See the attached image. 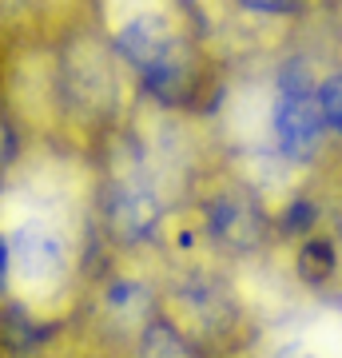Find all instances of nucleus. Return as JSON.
<instances>
[{"instance_id":"nucleus-1","label":"nucleus","mask_w":342,"mask_h":358,"mask_svg":"<svg viewBox=\"0 0 342 358\" xmlns=\"http://www.w3.org/2000/svg\"><path fill=\"white\" fill-rule=\"evenodd\" d=\"M120 155L104 167L96 187V227L115 255L140 259L167 239L176 219V192L143 152L136 131L120 136Z\"/></svg>"},{"instance_id":"nucleus-2","label":"nucleus","mask_w":342,"mask_h":358,"mask_svg":"<svg viewBox=\"0 0 342 358\" xmlns=\"http://www.w3.org/2000/svg\"><path fill=\"white\" fill-rule=\"evenodd\" d=\"M108 44L124 72L140 84L143 100H152L159 112H183L203 96V64L195 40L164 4L127 13L112 28Z\"/></svg>"},{"instance_id":"nucleus-3","label":"nucleus","mask_w":342,"mask_h":358,"mask_svg":"<svg viewBox=\"0 0 342 358\" xmlns=\"http://www.w3.org/2000/svg\"><path fill=\"white\" fill-rule=\"evenodd\" d=\"M315 84L318 80L303 60H287L275 76V92L266 103V140L287 167L315 164L330 136L318 112Z\"/></svg>"},{"instance_id":"nucleus-4","label":"nucleus","mask_w":342,"mask_h":358,"mask_svg":"<svg viewBox=\"0 0 342 358\" xmlns=\"http://www.w3.org/2000/svg\"><path fill=\"white\" fill-rule=\"evenodd\" d=\"M4 235H8V251H13V291L24 299V307L44 294H56L72 279L76 243L68 239L64 223L48 215H24Z\"/></svg>"},{"instance_id":"nucleus-5","label":"nucleus","mask_w":342,"mask_h":358,"mask_svg":"<svg viewBox=\"0 0 342 358\" xmlns=\"http://www.w3.org/2000/svg\"><path fill=\"white\" fill-rule=\"evenodd\" d=\"M155 315H164V287L136 267L115 263L92 287V327L124 355Z\"/></svg>"},{"instance_id":"nucleus-6","label":"nucleus","mask_w":342,"mask_h":358,"mask_svg":"<svg viewBox=\"0 0 342 358\" xmlns=\"http://www.w3.org/2000/svg\"><path fill=\"white\" fill-rule=\"evenodd\" d=\"M195 219L203 227V243L227 259H251L271 239V219L263 199L247 183H215L199 195Z\"/></svg>"},{"instance_id":"nucleus-7","label":"nucleus","mask_w":342,"mask_h":358,"mask_svg":"<svg viewBox=\"0 0 342 358\" xmlns=\"http://www.w3.org/2000/svg\"><path fill=\"white\" fill-rule=\"evenodd\" d=\"M164 310L191 334V343L207 350L239 319V299L231 282L211 267H183L164 282Z\"/></svg>"},{"instance_id":"nucleus-8","label":"nucleus","mask_w":342,"mask_h":358,"mask_svg":"<svg viewBox=\"0 0 342 358\" xmlns=\"http://www.w3.org/2000/svg\"><path fill=\"white\" fill-rule=\"evenodd\" d=\"M127 358H199V346L191 343V334L164 310L140 331Z\"/></svg>"},{"instance_id":"nucleus-9","label":"nucleus","mask_w":342,"mask_h":358,"mask_svg":"<svg viewBox=\"0 0 342 358\" xmlns=\"http://www.w3.org/2000/svg\"><path fill=\"white\" fill-rule=\"evenodd\" d=\"M294 267H299V279L311 282V287H315V282H327L330 275H334V247H330V239H322V235L303 239Z\"/></svg>"},{"instance_id":"nucleus-10","label":"nucleus","mask_w":342,"mask_h":358,"mask_svg":"<svg viewBox=\"0 0 342 358\" xmlns=\"http://www.w3.org/2000/svg\"><path fill=\"white\" fill-rule=\"evenodd\" d=\"M315 100H318V112H322L327 131L342 140V68H334V72H327V76H318Z\"/></svg>"},{"instance_id":"nucleus-11","label":"nucleus","mask_w":342,"mask_h":358,"mask_svg":"<svg viewBox=\"0 0 342 358\" xmlns=\"http://www.w3.org/2000/svg\"><path fill=\"white\" fill-rule=\"evenodd\" d=\"M235 4L251 16H291V13H299L303 0H235Z\"/></svg>"},{"instance_id":"nucleus-12","label":"nucleus","mask_w":342,"mask_h":358,"mask_svg":"<svg viewBox=\"0 0 342 358\" xmlns=\"http://www.w3.org/2000/svg\"><path fill=\"white\" fill-rule=\"evenodd\" d=\"M13 294V251H8V235L0 231V299Z\"/></svg>"},{"instance_id":"nucleus-13","label":"nucleus","mask_w":342,"mask_h":358,"mask_svg":"<svg viewBox=\"0 0 342 358\" xmlns=\"http://www.w3.org/2000/svg\"><path fill=\"white\" fill-rule=\"evenodd\" d=\"M271 358H327V355H318V350H311L306 343H283L279 350Z\"/></svg>"},{"instance_id":"nucleus-14","label":"nucleus","mask_w":342,"mask_h":358,"mask_svg":"<svg viewBox=\"0 0 342 358\" xmlns=\"http://www.w3.org/2000/svg\"><path fill=\"white\" fill-rule=\"evenodd\" d=\"M339 235H342V227H339Z\"/></svg>"}]
</instances>
